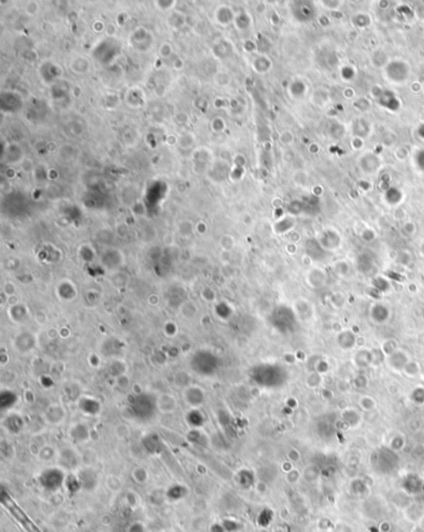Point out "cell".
Instances as JSON below:
<instances>
[{"mask_svg": "<svg viewBox=\"0 0 424 532\" xmlns=\"http://www.w3.org/2000/svg\"><path fill=\"white\" fill-rule=\"evenodd\" d=\"M127 409L131 413V418L136 420H148L155 416V411L157 409V398L147 395V393H141L132 398L129 402Z\"/></svg>", "mask_w": 424, "mask_h": 532, "instance_id": "cell-1", "label": "cell"}, {"mask_svg": "<svg viewBox=\"0 0 424 532\" xmlns=\"http://www.w3.org/2000/svg\"><path fill=\"white\" fill-rule=\"evenodd\" d=\"M39 485L48 492H56L66 484V474L60 466L48 468L40 472L37 478Z\"/></svg>", "mask_w": 424, "mask_h": 532, "instance_id": "cell-2", "label": "cell"}, {"mask_svg": "<svg viewBox=\"0 0 424 532\" xmlns=\"http://www.w3.org/2000/svg\"><path fill=\"white\" fill-rule=\"evenodd\" d=\"M190 368L197 375L208 377L213 376L218 369V360L214 354L207 351H199L193 356L190 361Z\"/></svg>", "mask_w": 424, "mask_h": 532, "instance_id": "cell-3", "label": "cell"}, {"mask_svg": "<svg viewBox=\"0 0 424 532\" xmlns=\"http://www.w3.org/2000/svg\"><path fill=\"white\" fill-rule=\"evenodd\" d=\"M373 468L381 475H390L398 466V458L396 452L390 449H381L375 454V459L372 461Z\"/></svg>", "mask_w": 424, "mask_h": 532, "instance_id": "cell-4", "label": "cell"}, {"mask_svg": "<svg viewBox=\"0 0 424 532\" xmlns=\"http://www.w3.org/2000/svg\"><path fill=\"white\" fill-rule=\"evenodd\" d=\"M79 480H80L81 489L86 491H93L99 485V474L92 468H84L79 471Z\"/></svg>", "mask_w": 424, "mask_h": 532, "instance_id": "cell-5", "label": "cell"}, {"mask_svg": "<svg viewBox=\"0 0 424 532\" xmlns=\"http://www.w3.org/2000/svg\"><path fill=\"white\" fill-rule=\"evenodd\" d=\"M184 401L192 409H199L205 401V395L202 388L190 386L184 390Z\"/></svg>", "mask_w": 424, "mask_h": 532, "instance_id": "cell-6", "label": "cell"}, {"mask_svg": "<svg viewBox=\"0 0 424 532\" xmlns=\"http://www.w3.org/2000/svg\"><path fill=\"white\" fill-rule=\"evenodd\" d=\"M80 455L78 454L73 449L66 448L63 449L59 455V464H60L61 469H76L80 465Z\"/></svg>", "mask_w": 424, "mask_h": 532, "instance_id": "cell-7", "label": "cell"}, {"mask_svg": "<svg viewBox=\"0 0 424 532\" xmlns=\"http://www.w3.org/2000/svg\"><path fill=\"white\" fill-rule=\"evenodd\" d=\"M65 416H66V413H65V409L60 404L50 405L48 409L45 410V414H44L46 423L51 425L60 424L65 419Z\"/></svg>", "mask_w": 424, "mask_h": 532, "instance_id": "cell-8", "label": "cell"}, {"mask_svg": "<svg viewBox=\"0 0 424 532\" xmlns=\"http://www.w3.org/2000/svg\"><path fill=\"white\" fill-rule=\"evenodd\" d=\"M177 399L175 396L169 393H163V395L157 397V409L161 413H172L177 409Z\"/></svg>", "mask_w": 424, "mask_h": 532, "instance_id": "cell-9", "label": "cell"}, {"mask_svg": "<svg viewBox=\"0 0 424 532\" xmlns=\"http://www.w3.org/2000/svg\"><path fill=\"white\" fill-rule=\"evenodd\" d=\"M3 425L7 429L8 431L13 434H17L19 431H22L23 427H24V420L22 417L16 413H10L7 418L3 420Z\"/></svg>", "mask_w": 424, "mask_h": 532, "instance_id": "cell-10", "label": "cell"}, {"mask_svg": "<svg viewBox=\"0 0 424 532\" xmlns=\"http://www.w3.org/2000/svg\"><path fill=\"white\" fill-rule=\"evenodd\" d=\"M35 342L36 341H35L34 334L24 332L15 339V347L19 352H29L32 351V348L35 347Z\"/></svg>", "mask_w": 424, "mask_h": 532, "instance_id": "cell-11", "label": "cell"}, {"mask_svg": "<svg viewBox=\"0 0 424 532\" xmlns=\"http://www.w3.org/2000/svg\"><path fill=\"white\" fill-rule=\"evenodd\" d=\"M69 436L73 443H85L90 439V429L85 424H75L70 429Z\"/></svg>", "mask_w": 424, "mask_h": 532, "instance_id": "cell-12", "label": "cell"}, {"mask_svg": "<svg viewBox=\"0 0 424 532\" xmlns=\"http://www.w3.org/2000/svg\"><path fill=\"white\" fill-rule=\"evenodd\" d=\"M188 495V489L182 484H175L169 486L166 491L167 500L170 502H177L183 500L185 496Z\"/></svg>", "mask_w": 424, "mask_h": 532, "instance_id": "cell-13", "label": "cell"}, {"mask_svg": "<svg viewBox=\"0 0 424 532\" xmlns=\"http://www.w3.org/2000/svg\"><path fill=\"white\" fill-rule=\"evenodd\" d=\"M79 408L87 416H96L101 410V404L93 398H82L79 402Z\"/></svg>", "mask_w": 424, "mask_h": 532, "instance_id": "cell-14", "label": "cell"}, {"mask_svg": "<svg viewBox=\"0 0 424 532\" xmlns=\"http://www.w3.org/2000/svg\"><path fill=\"white\" fill-rule=\"evenodd\" d=\"M185 420L193 429H199L204 425L205 417L199 409H190L185 416Z\"/></svg>", "mask_w": 424, "mask_h": 532, "instance_id": "cell-15", "label": "cell"}, {"mask_svg": "<svg viewBox=\"0 0 424 532\" xmlns=\"http://www.w3.org/2000/svg\"><path fill=\"white\" fill-rule=\"evenodd\" d=\"M237 483L243 489H250L255 483V476L248 469H241L237 474Z\"/></svg>", "mask_w": 424, "mask_h": 532, "instance_id": "cell-16", "label": "cell"}, {"mask_svg": "<svg viewBox=\"0 0 424 532\" xmlns=\"http://www.w3.org/2000/svg\"><path fill=\"white\" fill-rule=\"evenodd\" d=\"M17 402V396L11 390H3L0 393V407L3 410H7L9 408L14 407Z\"/></svg>", "mask_w": 424, "mask_h": 532, "instance_id": "cell-17", "label": "cell"}, {"mask_svg": "<svg viewBox=\"0 0 424 532\" xmlns=\"http://www.w3.org/2000/svg\"><path fill=\"white\" fill-rule=\"evenodd\" d=\"M143 446L146 448L147 451L152 452V454L158 452L161 449L160 438H158L157 436H155V434H152V436H147L143 439Z\"/></svg>", "mask_w": 424, "mask_h": 532, "instance_id": "cell-18", "label": "cell"}, {"mask_svg": "<svg viewBox=\"0 0 424 532\" xmlns=\"http://www.w3.org/2000/svg\"><path fill=\"white\" fill-rule=\"evenodd\" d=\"M412 486H413V495H418L420 491H422L423 489V483L422 481L419 480V479L416 478H408L407 480L404 481V484H403V487H404V490L407 491L408 494H411V490H412Z\"/></svg>", "mask_w": 424, "mask_h": 532, "instance_id": "cell-19", "label": "cell"}, {"mask_svg": "<svg viewBox=\"0 0 424 532\" xmlns=\"http://www.w3.org/2000/svg\"><path fill=\"white\" fill-rule=\"evenodd\" d=\"M132 478H133V480L136 481L137 484L143 485L148 481V471L144 468H136L133 470V472H132Z\"/></svg>", "mask_w": 424, "mask_h": 532, "instance_id": "cell-20", "label": "cell"}, {"mask_svg": "<svg viewBox=\"0 0 424 532\" xmlns=\"http://www.w3.org/2000/svg\"><path fill=\"white\" fill-rule=\"evenodd\" d=\"M19 310V307H17V305H14V306H11L10 311H9V314L11 313V317H13V321L15 322H20V321H24V319L26 317V314H28V311H26V307L23 306L22 311H17Z\"/></svg>", "mask_w": 424, "mask_h": 532, "instance_id": "cell-21", "label": "cell"}, {"mask_svg": "<svg viewBox=\"0 0 424 532\" xmlns=\"http://www.w3.org/2000/svg\"><path fill=\"white\" fill-rule=\"evenodd\" d=\"M37 454H39V459L40 460L49 461V460L54 459L55 450H54V448H52V446L45 445V446H43V448H40V450H39V452H37Z\"/></svg>", "mask_w": 424, "mask_h": 532, "instance_id": "cell-22", "label": "cell"}, {"mask_svg": "<svg viewBox=\"0 0 424 532\" xmlns=\"http://www.w3.org/2000/svg\"><path fill=\"white\" fill-rule=\"evenodd\" d=\"M106 485H107L108 490L116 492V491H119V490H121L122 483H121V480L117 478V476H108L107 481H106Z\"/></svg>", "mask_w": 424, "mask_h": 532, "instance_id": "cell-23", "label": "cell"}, {"mask_svg": "<svg viewBox=\"0 0 424 532\" xmlns=\"http://www.w3.org/2000/svg\"><path fill=\"white\" fill-rule=\"evenodd\" d=\"M222 524H223V526H224L226 532H237L238 530H239V524L235 522L234 520L226 519L222 522Z\"/></svg>", "mask_w": 424, "mask_h": 532, "instance_id": "cell-24", "label": "cell"}, {"mask_svg": "<svg viewBox=\"0 0 424 532\" xmlns=\"http://www.w3.org/2000/svg\"><path fill=\"white\" fill-rule=\"evenodd\" d=\"M127 532H146V526L141 521H133L128 525Z\"/></svg>", "mask_w": 424, "mask_h": 532, "instance_id": "cell-25", "label": "cell"}, {"mask_svg": "<svg viewBox=\"0 0 424 532\" xmlns=\"http://www.w3.org/2000/svg\"><path fill=\"white\" fill-rule=\"evenodd\" d=\"M10 511H11V513L14 514V516H15L17 520H20V521H22V522L28 521V516L25 515L24 511H23L22 508H19L17 506H14V507H11V508H10ZM28 522H29V521H28Z\"/></svg>", "mask_w": 424, "mask_h": 532, "instance_id": "cell-26", "label": "cell"}, {"mask_svg": "<svg viewBox=\"0 0 424 532\" xmlns=\"http://www.w3.org/2000/svg\"><path fill=\"white\" fill-rule=\"evenodd\" d=\"M117 384H119V387L121 388V389L125 390L126 388L129 387L128 378L125 377V376H119V377H117Z\"/></svg>", "mask_w": 424, "mask_h": 532, "instance_id": "cell-27", "label": "cell"}, {"mask_svg": "<svg viewBox=\"0 0 424 532\" xmlns=\"http://www.w3.org/2000/svg\"><path fill=\"white\" fill-rule=\"evenodd\" d=\"M210 532H226V531H225L223 524H214V525H211Z\"/></svg>", "mask_w": 424, "mask_h": 532, "instance_id": "cell-28", "label": "cell"}, {"mask_svg": "<svg viewBox=\"0 0 424 532\" xmlns=\"http://www.w3.org/2000/svg\"><path fill=\"white\" fill-rule=\"evenodd\" d=\"M422 530H423V532H424V517L422 519Z\"/></svg>", "mask_w": 424, "mask_h": 532, "instance_id": "cell-29", "label": "cell"}, {"mask_svg": "<svg viewBox=\"0 0 424 532\" xmlns=\"http://www.w3.org/2000/svg\"><path fill=\"white\" fill-rule=\"evenodd\" d=\"M162 532H175V531H172V530H164V531H162Z\"/></svg>", "mask_w": 424, "mask_h": 532, "instance_id": "cell-30", "label": "cell"}, {"mask_svg": "<svg viewBox=\"0 0 424 532\" xmlns=\"http://www.w3.org/2000/svg\"><path fill=\"white\" fill-rule=\"evenodd\" d=\"M317 532H327V531H317Z\"/></svg>", "mask_w": 424, "mask_h": 532, "instance_id": "cell-31", "label": "cell"}]
</instances>
